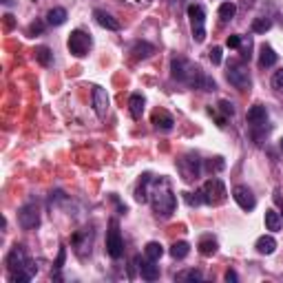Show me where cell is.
I'll list each match as a JSON object with an SVG mask.
<instances>
[{"instance_id":"36","label":"cell","mask_w":283,"mask_h":283,"mask_svg":"<svg viewBox=\"0 0 283 283\" xmlns=\"http://www.w3.org/2000/svg\"><path fill=\"white\" fill-rule=\"evenodd\" d=\"M224 166L226 164H224V159L221 157H215V159H210L208 162V171H224Z\"/></svg>"},{"instance_id":"38","label":"cell","mask_w":283,"mask_h":283,"mask_svg":"<svg viewBox=\"0 0 283 283\" xmlns=\"http://www.w3.org/2000/svg\"><path fill=\"white\" fill-rule=\"evenodd\" d=\"M36 34H42V22H34L29 27V36H36Z\"/></svg>"},{"instance_id":"24","label":"cell","mask_w":283,"mask_h":283,"mask_svg":"<svg viewBox=\"0 0 283 283\" xmlns=\"http://www.w3.org/2000/svg\"><path fill=\"white\" fill-rule=\"evenodd\" d=\"M144 252H146V257H148V259L159 261L162 254H164V246L159 241H148V243H146V248H144Z\"/></svg>"},{"instance_id":"42","label":"cell","mask_w":283,"mask_h":283,"mask_svg":"<svg viewBox=\"0 0 283 283\" xmlns=\"http://www.w3.org/2000/svg\"><path fill=\"white\" fill-rule=\"evenodd\" d=\"M179 2H184V0H171V4H179Z\"/></svg>"},{"instance_id":"39","label":"cell","mask_w":283,"mask_h":283,"mask_svg":"<svg viewBox=\"0 0 283 283\" xmlns=\"http://www.w3.org/2000/svg\"><path fill=\"white\" fill-rule=\"evenodd\" d=\"M226 281H228V283L233 281V283H235V281H237V272H235V270H228V272H226Z\"/></svg>"},{"instance_id":"17","label":"cell","mask_w":283,"mask_h":283,"mask_svg":"<svg viewBox=\"0 0 283 283\" xmlns=\"http://www.w3.org/2000/svg\"><path fill=\"white\" fill-rule=\"evenodd\" d=\"M266 120H268L266 106H263V104L250 106V111H248V122H250V124H252V126H263V124H266Z\"/></svg>"},{"instance_id":"40","label":"cell","mask_w":283,"mask_h":283,"mask_svg":"<svg viewBox=\"0 0 283 283\" xmlns=\"http://www.w3.org/2000/svg\"><path fill=\"white\" fill-rule=\"evenodd\" d=\"M64 254H67V252H64V248H62V250H60V254H58V261H55V268H62V263H64Z\"/></svg>"},{"instance_id":"28","label":"cell","mask_w":283,"mask_h":283,"mask_svg":"<svg viewBox=\"0 0 283 283\" xmlns=\"http://www.w3.org/2000/svg\"><path fill=\"white\" fill-rule=\"evenodd\" d=\"M36 60L42 64V67H49L51 60H53V53H51L49 47H38L36 49Z\"/></svg>"},{"instance_id":"19","label":"cell","mask_w":283,"mask_h":283,"mask_svg":"<svg viewBox=\"0 0 283 283\" xmlns=\"http://www.w3.org/2000/svg\"><path fill=\"white\" fill-rule=\"evenodd\" d=\"M131 53H133L135 60H144V58H148V55L155 53V47L148 45V42H135L133 49H131Z\"/></svg>"},{"instance_id":"13","label":"cell","mask_w":283,"mask_h":283,"mask_svg":"<svg viewBox=\"0 0 283 283\" xmlns=\"http://www.w3.org/2000/svg\"><path fill=\"white\" fill-rule=\"evenodd\" d=\"M93 18H95V22L100 27H104V29H108V31H120V20L117 18H113L111 13H106L104 9H95L93 11Z\"/></svg>"},{"instance_id":"5","label":"cell","mask_w":283,"mask_h":283,"mask_svg":"<svg viewBox=\"0 0 283 283\" xmlns=\"http://www.w3.org/2000/svg\"><path fill=\"white\" fill-rule=\"evenodd\" d=\"M188 18H190V27H192V40L195 42H204L206 40V13L199 4H190L188 7Z\"/></svg>"},{"instance_id":"3","label":"cell","mask_w":283,"mask_h":283,"mask_svg":"<svg viewBox=\"0 0 283 283\" xmlns=\"http://www.w3.org/2000/svg\"><path fill=\"white\" fill-rule=\"evenodd\" d=\"M201 197H204V204L208 206H217V204H224L226 197H228V190H226L224 182L219 177H212L204 184L201 188Z\"/></svg>"},{"instance_id":"11","label":"cell","mask_w":283,"mask_h":283,"mask_svg":"<svg viewBox=\"0 0 283 283\" xmlns=\"http://www.w3.org/2000/svg\"><path fill=\"white\" fill-rule=\"evenodd\" d=\"M233 197L239 204V208H243V210H254V206H257V199H254L252 190H250L248 186H235Z\"/></svg>"},{"instance_id":"18","label":"cell","mask_w":283,"mask_h":283,"mask_svg":"<svg viewBox=\"0 0 283 283\" xmlns=\"http://www.w3.org/2000/svg\"><path fill=\"white\" fill-rule=\"evenodd\" d=\"M254 248H257V252H261V254H272L277 250V241H275V237H270V235H263V237L257 239Z\"/></svg>"},{"instance_id":"44","label":"cell","mask_w":283,"mask_h":283,"mask_svg":"<svg viewBox=\"0 0 283 283\" xmlns=\"http://www.w3.org/2000/svg\"><path fill=\"white\" fill-rule=\"evenodd\" d=\"M248 2H252V0H248Z\"/></svg>"},{"instance_id":"9","label":"cell","mask_w":283,"mask_h":283,"mask_svg":"<svg viewBox=\"0 0 283 283\" xmlns=\"http://www.w3.org/2000/svg\"><path fill=\"white\" fill-rule=\"evenodd\" d=\"M226 75H228V82L233 84V87H237L239 91H248L250 84H252V80H250V71L243 67V64H230Z\"/></svg>"},{"instance_id":"6","label":"cell","mask_w":283,"mask_h":283,"mask_svg":"<svg viewBox=\"0 0 283 283\" xmlns=\"http://www.w3.org/2000/svg\"><path fill=\"white\" fill-rule=\"evenodd\" d=\"M106 252L111 254L113 259H120L122 254H124V241H122V235H120V224H117L115 219H111V224H108Z\"/></svg>"},{"instance_id":"7","label":"cell","mask_w":283,"mask_h":283,"mask_svg":"<svg viewBox=\"0 0 283 283\" xmlns=\"http://www.w3.org/2000/svg\"><path fill=\"white\" fill-rule=\"evenodd\" d=\"M177 168L182 173L184 182H195L199 177V171H201V162L195 153H186L182 159L177 162Z\"/></svg>"},{"instance_id":"43","label":"cell","mask_w":283,"mask_h":283,"mask_svg":"<svg viewBox=\"0 0 283 283\" xmlns=\"http://www.w3.org/2000/svg\"><path fill=\"white\" fill-rule=\"evenodd\" d=\"M279 144H281V150H283V138H281V142H279Z\"/></svg>"},{"instance_id":"31","label":"cell","mask_w":283,"mask_h":283,"mask_svg":"<svg viewBox=\"0 0 283 283\" xmlns=\"http://www.w3.org/2000/svg\"><path fill=\"white\" fill-rule=\"evenodd\" d=\"M184 201H186L188 206H199V204H204L201 190H197V192H184Z\"/></svg>"},{"instance_id":"4","label":"cell","mask_w":283,"mask_h":283,"mask_svg":"<svg viewBox=\"0 0 283 283\" xmlns=\"http://www.w3.org/2000/svg\"><path fill=\"white\" fill-rule=\"evenodd\" d=\"M4 266H7L9 272H16V270H22V268H29V270H34V275H36V270H38V268L31 266L29 257H27V250L22 248V246H13L11 250H9V254L4 257Z\"/></svg>"},{"instance_id":"23","label":"cell","mask_w":283,"mask_h":283,"mask_svg":"<svg viewBox=\"0 0 283 283\" xmlns=\"http://www.w3.org/2000/svg\"><path fill=\"white\" fill-rule=\"evenodd\" d=\"M266 230H270V233H277V230H281V215L277 210H266Z\"/></svg>"},{"instance_id":"8","label":"cell","mask_w":283,"mask_h":283,"mask_svg":"<svg viewBox=\"0 0 283 283\" xmlns=\"http://www.w3.org/2000/svg\"><path fill=\"white\" fill-rule=\"evenodd\" d=\"M91 36H87L84 31L75 29L69 34V51L75 55V58H84V55L89 53V49H91Z\"/></svg>"},{"instance_id":"27","label":"cell","mask_w":283,"mask_h":283,"mask_svg":"<svg viewBox=\"0 0 283 283\" xmlns=\"http://www.w3.org/2000/svg\"><path fill=\"white\" fill-rule=\"evenodd\" d=\"M199 252L204 254V257H212V254L217 252V241L212 237H204L199 241Z\"/></svg>"},{"instance_id":"10","label":"cell","mask_w":283,"mask_h":283,"mask_svg":"<svg viewBox=\"0 0 283 283\" xmlns=\"http://www.w3.org/2000/svg\"><path fill=\"white\" fill-rule=\"evenodd\" d=\"M18 224L22 230H34L40 226V210L36 204H27L18 210Z\"/></svg>"},{"instance_id":"34","label":"cell","mask_w":283,"mask_h":283,"mask_svg":"<svg viewBox=\"0 0 283 283\" xmlns=\"http://www.w3.org/2000/svg\"><path fill=\"white\" fill-rule=\"evenodd\" d=\"M208 55H210L212 64H221V47H212V49L208 51Z\"/></svg>"},{"instance_id":"21","label":"cell","mask_w":283,"mask_h":283,"mask_svg":"<svg viewBox=\"0 0 283 283\" xmlns=\"http://www.w3.org/2000/svg\"><path fill=\"white\" fill-rule=\"evenodd\" d=\"M47 22H49L51 27H60V25H64V22H67V9H62V7L51 9V11L47 13Z\"/></svg>"},{"instance_id":"16","label":"cell","mask_w":283,"mask_h":283,"mask_svg":"<svg viewBox=\"0 0 283 283\" xmlns=\"http://www.w3.org/2000/svg\"><path fill=\"white\" fill-rule=\"evenodd\" d=\"M150 182H153V177H150V173H144L138 184V188H135V201H140V204H144V201H148V190H150Z\"/></svg>"},{"instance_id":"22","label":"cell","mask_w":283,"mask_h":283,"mask_svg":"<svg viewBox=\"0 0 283 283\" xmlns=\"http://www.w3.org/2000/svg\"><path fill=\"white\" fill-rule=\"evenodd\" d=\"M144 104H146V100L140 95V93L131 95V100H129V108H131V115H133L135 120H140V117H142V113H144Z\"/></svg>"},{"instance_id":"33","label":"cell","mask_w":283,"mask_h":283,"mask_svg":"<svg viewBox=\"0 0 283 283\" xmlns=\"http://www.w3.org/2000/svg\"><path fill=\"white\" fill-rule=\"evenodd\" d=\"M272 87H275L277 91H283V69L275 71V75H272Z\"/></svg>"},{"instance_id":"14","label":"cell","mask_w":283,"mask_h":283,"mask_svg":"<svg viewBox=\"0 0 283 283\" xmlns=\"http://www.w3.org/2000/svg\"><path fill=\"white\" fill-rule=\"evenodd\" d=\"M138 266H140V275H142V279H146V281H157L159 279V268L155 266V261L153 259H138Z\"/></svg>"},{"instance_id":"41","label":"cell","mask_w":283,"mask_h":283,"mask_svg":"<svg viewBox=\"0 0 283 283\" xmlns=\"http://www.w3.org/2000/svg\"><path fill=\"white\" fill-rule=\"evenodd\" d=\"M4 25H7V29H11V27H13V20H11V16H4Z\"/></svg>"},{"instance_id":"20","label":"cell","mask_w":283,"mask_h":283,"mask_svg":"<svg viewBox=\"0 0 283 283\" xmlns=\"http://www.w3.org/2000/svg\"><path fill=\"white\" fill-rule=\"evenodd\" d=\"M259 64H261V67H272V64H277V53L270 45L261 47V51H259Z\"/></svg>"},{"instance_id":"37","label":"cell","mask_w":283,"mask_h":283,"mask_svg":"<svg viewBox=\"0 0 283 283\" xmlns=\"http://www.w3.org/2000/svg\"><path fill=\"white\" fill-rule=\"evenodd\" d=\"M226 45H228L230 49H239V47H241V38H239V36H230Z\"/></svg>"},{"instance_id":"2","label":"cell","mask_w":283,"mask_h":283,"mask_svg":"<svg viewBox=\"0 0 283 283\" xmlns=\"http://www.w3.org/2000/svg\"><path fill=\"white\" fill-rule=\"evenodd\" d=\"M148 199L153 210L157 212L159 217H171L175 212L177 199L171 190V182L166 177H155L150 182V190H148Z\"/></svg>"},{"instance_id":"15","label":"cell","mask_w":283,"mask_h":283,"mask_svg":"<svg viewBox=\"0 0 283 283\" xmlns=\"http://www.w3.org/2000/svg\"><path fill=\"white\" fill-rule=\"evenodd\" d=\"M153 124H155V129H159V131H171L173 124H175V120H173V115L168 111L157 108V111L153 113Z\"/></svg>"},{"instance_id":"32","label":"cell","mask_w":283,"mask_h":283,"mask_svg":"<svg viewBox=\"0 0 283 283\" xmlns=\"http://www.w3.org/2000/svg\"><path fill=\"white\" fill-rule=\"evenodd\" d=\"M204 277H201L199 270H186V272H179L177 275V281H201Z\"/></svg>"},{"instance_id":"35","label":"cell","mask_w":283,"mask_h":283,"mask_svg":"<svg viewBox=\"0 0 283 283\" xmlns=\"http://www.w3.org/2000/svg\"><path fill=\"white\" fill-rule=\"evenodd\" d=\"M219 108L224 111L226 117H233V115H235V108H233V104H230L228 100H221V102H219Z\"/></svg>"},{"instance_id":"12","label":"cell","mask_w":283,"mask_h":283,"mask_svg":"<svg viewBox=\"0 0 283 283\" xmlns=\"http://www.w3.org/2000/svg\"><path fill=\"white\" fill-rule=\"evenodd\" d=\"M93 108L97 117H104L108 111V93L102 87H93Z\"/></svg>"},{"instance_id":"1","label":"cell","mask_w":283,"mask_h":283,"mask_svg":"<svg viewBox=\"0 0 283 283\" xmlns=\"http://www.w3.org/2000/svg\"><path fill=\"white\" fill-rule=\"evenodd\" d=\"M171 73H173V78H175L177 82H184V84H188V87H192V89H199V91H215L217 89L215 80L208 78L204 71L197 67V64L188 62V60H184V58H173Z\"/></svg>"},{"instance_id":"26","label":"cell","mask_w":283,"mask_h":283,"mask_svg":"<svg viewBox=\"0 0 283 283\" xmlns=\"http://www.w3.org/2000/svg\"><path fill=\"white\" fill-rule=\"evenodd\" d=\"M188 252H190V246L186 241H175L171 246V257L173 259H186Z\"/></svg>"},{"instance_id":"30","label":"cell","mask_w":283,"mask_h":283,"mask_svg":"<svg viewBox=\"0 0 283 283\" xmlns=\"http://www.w3.org/2000/svg\"><path fill=\"white\" fill-rule=\"evenodd\" d=\"M270 27H272V22L268 20V18H254V22H252V31H254V34H266Z\"/></svg>"},{"instance_id":"29","label":"cell","mask_w":283,"mask_h":283,"mask_svg":"<svg viewBox=\"0 0 283 283\" xmlns=\"http://www.w3.org/2000/svg\"><path fill=\"white\" fill-rule=\"evenodd\" d=\"M235 13H237V7H235L233 2H224L219 7V18L221 20H230V18H235Z\"/></svg>"},{"instance_id":"25","label":"cell","mask_w":283,"mask_h":283,"mask_svg":"<svg viewBox=\"0 0 283 283\" xmlns=\"http://www.w3.org/2000/svg\"><path fill=\"white\" fill-rule=\"evenodd\" d=\"M31 277H34V270H29V268L9 272V281H11V283H27V281H31Z\"/></svg>"}]
</instances>
